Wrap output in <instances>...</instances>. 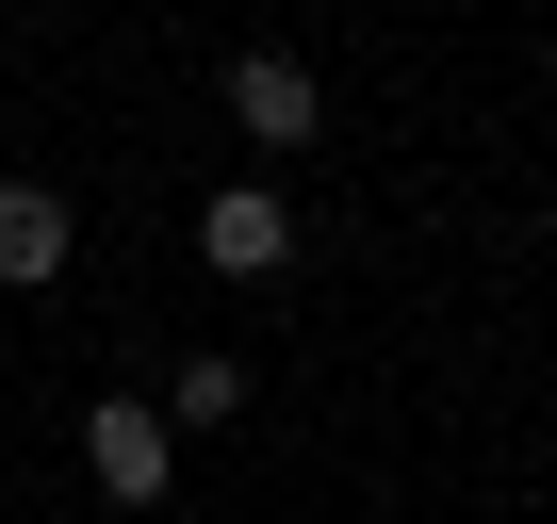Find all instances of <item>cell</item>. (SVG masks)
Segmentation results:
<instances>
[{
  "mask_svg": "<svg viewBox=\"0 0 557 524\" xmlns=\"http://www.w3.org/2000/svg\"><path fill=\"white\" fill-rule=\"evenodd\" d=\"M83 459H99V491H132V508H164V475H181V426H164L148 394H99V426H83Z\"/></svg>",
  "mask_w": 557,
  "mask_h": 524,
  "instance_id": "obj_1",
  "label": "cell"
},
{
  "mask_svg": "<svg viewBox=\"0 0 557 524\" xmlns=\"http://www.w3.org/2000/svg\"><path fill=\"white\" fill-rule=\"evenodd\" d=\"M197 246L230 262V279H278V262H296V229H278V197H262V180H230V197L197 213Z\"/></svg>",
  "mask_w": 557,
  "mask_h": 524,
  "instance_id": "obj_2",
  "label": "cell"
},
{
  "mask_svg": "<svg viewBox=\"0 0 557 524\" xmlns=\"http://www.w3.org/2000/svg\"><path fill=\"white\" fill-rule=\"evenodd\" d=\"M0 279H17V296L66 279V197L50 180H0Z\"/></svg>",
  "mask_w": 557,
  "mask_h": 524,
  "instance_id": "obj_3",
  "label": "cell"
},
{
  "mask_svg": "<svg viewBox=\"0 0 557 524\" xmlns=\"http://www.w3.org/2000/svg\"><path fill=\"white\" fill-rule=\"evenodd\" d=\"M230 115H246L262 148H296V132H312V66H296V50H246V66H230Z\"/></svg>",
  "mask_w": 557,
  "mask_h": 524,
  "instance_id": "obj_4",
  "label": "cell"
},
{
  "mask_svg": "<svg viewBox=\"0 0 557 524\" xmlns=\"http://www.w3.org/2000/svg\"><path fill=\"white\" fill-rule=\"evenodd\" d=\"M246 410V361H181V394H164V426H230Z\"/></svg>",
  "mask_w": 557,
  "mask_h": 524,
  "instance_id": "obj_5",
  "label": "cell"
}]
</instances>
